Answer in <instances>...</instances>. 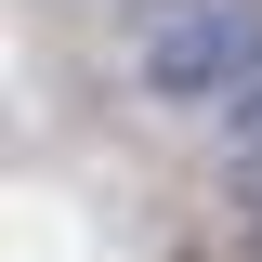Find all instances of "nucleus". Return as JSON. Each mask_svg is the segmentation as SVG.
<instances>
[{
    "label": "nucleus",
    "mask_w": 262,
    "mask_h": 262,
    "mask_svg": "<svg viewBox=\"0 0 262 262\" xmlns=\"http://www.w3.org/2000/svg\"><path fill=\"white\" fill-rule=\"evenodd\" d=\"M262 66V0H158L131 27V92L144 105H223Z\"/></svg>",
    "instance_id": "obj_1"
},
{
    "label": "nucleus",
    "mask_w": 262,
    "mask_h": 262,
    "mask_svg": "<svg viewBox=\"0 0 262 262\" xmlns=\"http://www.w3.org/2000/svg\"><path fill=\"white\" fill-rule=\"evenodd\" d=\"M210 118H223V158H236V170H249V184H262V66H249V79H236L223 105H210Z\"/></svg>",
    "instance_id": "obj_2"
}]
</instances>
